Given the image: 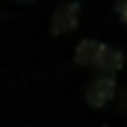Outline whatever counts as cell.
Wrapping results in <instances>:
<instances>
[{"mask_svg": "<svg viewBox=\"0 0 127 127\" xmlns=\"http://www.w3.org/2000/svg\"><path fill=\"white\" fill-rule=\"evenodd\" d=\"M114 94H117L114 78L112 75H99V78H94L88 83V88H86L83 96H86V104H88V106L101 109V106H106V104L114 99Z\"/></svg>", "mask_w": 127, "mask_h": 127, "instance_id": "obj_1", "label": "cell"}, {"mask_svg": "<svg viewBox=\"0 0 127 127\" xmlns=\"http://www.w3.org/2000/svg\"><path fill=\"white\" fill-rule=\"evenodd\" d=\"M119 114H127V88L122 91V94H119Z\"/></svg>", "mask_w": 127, "mask_h": 127, "instance_id": "obj_5", "label": "cell"}, {"mask_svg": "<svg viewBox=\"0 0 127 127\" xmlns=\"http://www.w3.org/2000/svg\"><path fill=\"white\" fill-rule=\"evenodd\" d=\"M125 65V55L119 52L117 47H106V44H101L99 55H96V62H94V70L99 73V75H112L119 70V67Z\"/></svg>", "mask_w": 127, "mask_h": 127, "instance_id": "obj_3", "label": "cell"}, {"mask_svg": "<svg viewBox=\"0 0 127 127\" xmlns=\"http://www.w3.org/2000/svg\"><path fill=\"white\" fill-rule=\"evenodd\" d=\"M117 13H119V16L127 13V0H117Z\"/></svg>", "mask_w": 127, "mask_h": 127, "instance_id": "obj_6", "label": "cell"}, {"mask_svg": "<svg viewBox=\"0 0 127 127\" xmlns=\"http://www.w3.org/2000/svg\"><path fill=\"white\" fill-rule=\"evenodd\" d=\"M78 21H80V5L78 3H62L55 8V13H52V34H70L78 29Z\"/></svg>", "mask_w": 127, "mask_h": 127, "instance_id": "obj_2", "label": "cell"}, {"mask_svg": "<svg viewBox=\"0 0 127 127\" xmlns=\"http://www.w3.org/2000/svg\"><path fill=\"white\" fill-rule=\"evenodd\" d=\"M122 21H125V26H127V13H125V16H122Z\"/></svg>", "mask_w": 127, "mask_h": 127, "instance_id": "obj_7", "label": "cell"}, {"mask_svg": "<svg viewBox=\"0 0 127 127\" xmlns=\"http://www.w3.org/2000/svg\"><path fill=\"white\" fill-rule=\"evenodd\" d=\"M99 49H101V42H96V39H86V42H80L78 49H75V65H80V67H94Z\"/></svg>", "mask_w": 127, "mask_h": 127, "instance_id": "obj_4", "label": "cell"}]
</instances>
